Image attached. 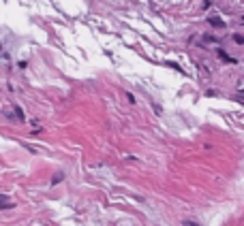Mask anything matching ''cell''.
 I'll return each instance as SVG.
<instances>
[{"mask_svg": "<svg viewBox=\"0 0 244 226\" xmlns=\"http://www.w3.org/2000/svg\"><path fill=\"white\" fill-rule=\"evenodd\" d=\"M208 24L214 26V28H225V22L220 17H208Z\"/></svg>", "mask_w": 244, "mask_h": 226, "instance_id": "cell-1", "label": "cell"}, {"mask_svg": "<svg viewBox=\"0 0 244 226\" xmlns=\"http://www.w3.org/2000/svg\"><path fill=\"white\" fill-rule=\"evenodd\" d=\"M219 56H220V58H223V60H227L229 64H233V62H236V60H233V58H229V56H227V53H225L223 49H220V51H219Z\"/></svg>", "mask_w": 244, "mask_h": 226, "instance_id": "cell-2", "label": "cell"}, {"mask_svg": "<svg viewBox=\"0 0 244 226\" xmlns=\"http://www.w3.org/2000/svg\"><path fill=\"white\" fill-rule=\"evenodd\" d=\"M233 41H236L238 45H242L244 43V34H233Z\"/></svg>", "mask_w": 244, "mask_h": 226, "instance_id": "cell-3", "label": "cell"}, {"mask_svg": "<svg viewBox=\"0 0 244 226\" xmlns=\"http://www.w3.org/2000/svg\"><path fill=\"white\" fill-rule=\"evenodd\" d=\"M124 96H126V98H129V103H135V96L131 94V92H126V94H124Z\"/></svg>", "mask_w": 244, "mask_h": 226, "instance_id": "cell-4", "label": "cell"}, {"mask_svg": "<svg viewBox=\"0 0 244 226\" xmlns=\"http://www.w3.org/2000/svg\"><path fill=\"white\" fill-rule=\"evenodd\" d=\"M60 179H62V175H56V177L51 179V183H60Z\"/></svg>", "mask_w": 244, "mask_h": 226, "instance_id": "cell-5", "label": "cell"}, {"mask_svg": "<svg viewBox=\"0 0 244 226\" xmlns=\"http://www.w3.org/2000/svg\"><path fill=\"white\" fill-rule=\"evenodd\" d=\"M184 226H199V224H195V222H188V220H184Z\"/></svg>", "mask_w": 244, "mask_h": 226, "instance_id": "cell-6", "label": "cell"}, {"mask_svg": "<svg viewBox=\"0 0 244 226\" xmlns=\"http://www.w3.org/2000/svg\"><path fill=\"white\" fill-rule=\"evenodd\" d=\"M240 24H242V26H244V15H242V17H240Z\"/></svg>", "mask_w": 244, "mask_h": 226, "instance_id": "cell-7", "label": "cell"}]
</instances>
